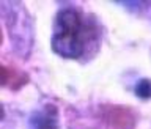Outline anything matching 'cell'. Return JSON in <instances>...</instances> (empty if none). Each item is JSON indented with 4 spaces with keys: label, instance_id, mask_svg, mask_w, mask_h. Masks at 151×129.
<instances>
[{
    "label": "cell",
    "instance_id": "obj_3",
    "mask_svg": "<svg viewBox=\"0 0 151 129\" xmlns=\"http://www.w3.org/2000/svg\"><path fill=\"white\" fill-rule=\"evenodd\" d=\"M35 129H57V118L55 115L50 117V112L38 115V120L33 121Z\"/></svg>",
    "mask_w": 151,
    "mask_h": 129
},
{
    "label": "cell",
    "instance_id": "obj_2",
    "mask_svg": "<svg viewBox=\"0 0 151 129\" xmlns=\"http://www.w3.org/2000/svg\"><path fill=\"white\" fill-rule=\"evenodd\" d=\"M112 125L115 129H132L134 117L127 107H113L112 110Z\"/></svg>",
    "mask_w": 151,
    "mask_h": 129
},
{
    "label": "cell",
    "instance_id": "obj_1",
    "mask_svg": "<svg viewBox=\"0 0 151 129\" xmlns=\"http://www.w3.org/2000/svg\"><path fill=\"white\" fill-rule=\"evenodd\" d=\"M99 30L83 11L68 6L57 13L52 35V49L63 58H80L90 46H96Z\"/></svg>",
    "mask_w": 151,
    "mask_h": 129
},
{
    "label": "cell",
    "instance_id": "obj_4",
    "mask_svg": "<svg viewBox=\"0 0 151 129\" xmlns=\"http://www.w3.org/2000/svg\"><path fill=\"white\" fill-rule=\"evenodd\" d=\"M135 94L142 99H150L151 98V80L150 79H142L135 85Z\"/></svg>",
    "mask_w": 151,
    "mask_h": 129
}]
</instances>
